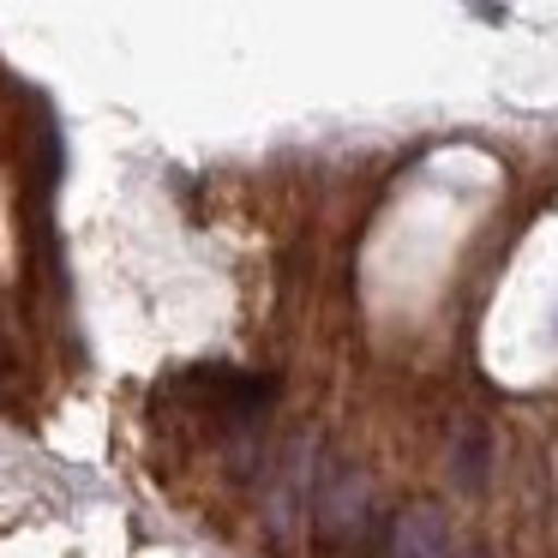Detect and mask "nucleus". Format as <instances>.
<instances>
[{
	"label": "nucleus",
	"mask_w": 558,
	"mask_h": 558,
	"mask_svg": "<svg viewBox=\"0 0 558 558\" xmlns=\"http://www.w3.org/2000/svg\"><path fill=\"white\" fill-rule=\"evenodd\" d=\"M313 522L330 546H349L373 522V474L354 462H330V474L313 486Z\"/></svg>",
	"instance_id": "f257e3e1"
},
{
	"label": "nucleus",
	"mask_w": 558,
	"mask_h": 558,
	"mask_svg": "<svg viewBox=\"0 0 558 558\" xmlns=\"http://www.w3.org/2000/svg\"><path fill=\"white\" fill-rule=\"evenodd\" d=\"M385 558H457L450 553L445 510H433V505L397 510V517H390V534H385Z\"/></svg>",
	"instance_id": "f03ea898"
},
{
	"label": "nucleus",
	"mask_w": 558,
	"mask_h": 558,
	"mask_svg": "<svg viewBox=\"0 0 558 558\" xmlns=\"http://www.w3.org/2000/svg\"><path fill=\"white\" fill-rule=\"evenodd\" d=\"M450 481L469 486V493L486 481V438H481L474 421H462L457 433H450Z\"/></svg>",
	"instance_id": "7ed1b4c3"
},
{
	"label": "nucleus",
	"mask_w": 558,
	"mask_h": 558,
	"mask_svg": "<svg viewBox=\"0 0 558 558\" xmlns=\"http://www.w3.org/2000/svg\"><path fill=\"white\" fill-rule=\"evenodd\" d=\"M462 558H486V553H462Z\"/></svg>",
	"instance_id": "20e7f679"
}]
</instances>
